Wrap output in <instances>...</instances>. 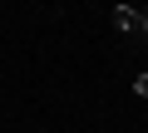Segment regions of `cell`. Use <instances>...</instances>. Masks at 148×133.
I'll return each mask as SVG.
<instances>
[{"mask_svg": "<svg viewBox=\"0 0 148 133\" xmlns=\"http://www.w3.org/2000/svg\"><path fill=\"white\" fill-rule=\"evenodd\" d=\"M114 25L123 35H133V40H148V10H138V5H119L114 10Z\"/></svg>", "mask_w": 148, "mask_h": 133, "instance_id": "1", "label": "cell"}, {"mask_svg": "<svg viewBox=\"0 0 148 133\" xmlns=\"http://www.w3.org/2000/svg\"><path fill=\"white\" fill-rule=\"evenodd\" d=\"M133 89H138V94L148 99V74H138V79H133Z\"/></svg>", "mask_w": 148, "mask_h": 133, "instance_id": "2", "label": "cell"}]
</instances>
